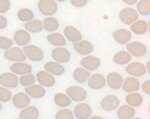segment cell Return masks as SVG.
I'll use <instances>...</instances> for the list:
<instances>
[{
    "mask_svg": "<svg viewBox=\"0 0 150 119\" xmlns=\"http://www.w3.org/2000/svg\"><path fill=\"white\" fill-rule=\"evenodd\" d=\"M125 72L133 77H141L143 75H145L147 70L145 65L142 64V63L132 62L127 64L125 68Z\"/></svg>",
    "mask_w": 150,
    "mask_h": 119,
    "instance_id": "10",
    "label": "cell"
},
{
    "mask_svg": "<svg viewBox=\"0 0 150 119\" xmlns=\"http://www.w3.org/2000/svg\"><path fill=\"white\" fill-rule=\"evenodd\" d=\"M24 28L29 33H40L44 29L43 28V22L38 19H33L31 21L26 22L24 24Z\"/></svg>",
    "mask_w": 150,
    "mask_h": 119,
    "instance_id": "33",
    "label": "cell"
},
{
    "mask_svg": "<svg viewBox=\"0 0 150 119\" xmlns=\"http://www.w3.org/2000/svg\"><path fill=\"white\" fill-rule=\"evenodd\" d=\"M12 103L16 108L18 109H23V108L27 107L30 105L31 102V98L30 96L26 94L25 92H17L12 96Z\"/></svg>",
    "mask_w": 150,
    "mask_h": 119,
    "instance_id": "18",
    "label": "cell"
},
{
    "mask_svg": "<svg viewBox=\"0 0 150 119\" xmlns=\"http://www.w3.org/2000/svg\"><path fill=\"white\" fill-rule=\"evenodd\" d=\"M47 41L49 42V44L55 47H65L67 45L66 38L60 33H51L47 36Z\"/></svg>",
    "mask_w": 150,
    "mask_h": 119,
    "instance_id": "28",
    "label": "cell"
},
{
    "mask_svg": "<svg viewBox=\"0 0 150 119\" xmlns=\"http://www.w3.org/2000/svg\"><path fill=\"white\" fill-rule=\"evenodd\" d=\"M88 119H105V118L101 117V116H91Z\"/></svg>",
    "mask_w": 150,
    "mask_h": 119,
    "instance_id": "46",
    "label": "cell"
},
{
    "mask_svg": "<svg viewBox=\"0 0 150 119\" xmlns=\"http://www.w3.org/2000/svg\"><path fill=\"white\" fill-rule=\"evenodd\" d=\"M56 2H65L66 0H55Z\"/></svg>",
    "mask_w": 150,
    "mask_h": 119,
    "instance_id": "48",
    "label": "cell"
},
{
    "mask_svg": "<svg viewBox=\"0 0 150 119\" xmlns=\"http://www.w3.org/2000/svg\"><path fill=\"white\" fill-rule=\"evenodd\" d=\"M88 85L91 89L93 90H100L106 85L105 77L101 73H95L91 75L88 80Z\"/></svg>",
    "mask_w": 150,
    "mask_h": 119,
    "instance_id": "14",
    "label": "cell"
},
{
    "mask_svg": "<svg viewBox=\"0 0 150 119\" xmlns=\"http://www.w3.org/2000/svg\"><path fill=\"white\" fill-rule=\"evenodd\" d=\"M0 84L6 88H16L19 85V77L13 73H3L0 75Z\"/></svg>",
    "mask_w": 150,
    "mask_h": 119,
    "instance_id": "9",
    "label": "cell"
},
{
    "mask_svg": "<svg viewBox=\"0 0 150 119\" xmlns=\"http://www.w3.org/2000/svg\"><path fill=\"white\" fill-rule=\"evenodd\" d=\"M81 67L83 68L85 70H88V72H93V70H98L101 65V61L100 58L96 57V56H86L83 58L80 62Z\"/></svg>",
    "mask_w": 150,
    "mask_h": 119,
    "instance_id": "11",
    "label": "cell"
},
{
    "mask_svg": "<svg viewBox=\"0 0 150 119\" xmlns=\"http://www.w3.org/2000/svg\"><path fill=\"white\" fill-rule=\"evenodd\" d=\"M54 102H55V104L57 106H59V107L66 108L71 105L72 99H71L66 93L59 92V93H56L54 95Z\"/></svg>",
    "mask_w": 150,
    "mask_h": 119,
    "instance_id": "34",
    "label": "cell"
},
{
    "mask_svg": "<svg viewBox=\"0 0 150 119\" xmlns=\"http://www.w3.org/2000/svg\"><path fill=\"white\" fill-rule=\"evenodd\" d=\"M140 87H142V90L144 92V93H146L147 95H150V80H145Z\"/></svg>",
    "mask_w": 150,
    "mask_h": 119,
    "instance_id": "43",
    "label": "cell"
},
{
    "mask_svg": "<svg viewBox=\"0 0 150 119\" xmlns=\"http://www.w3.org/2000/svg\"><path fill=\"white\" fill-rule=\"evenodd\" d=\"M17 17L21 22H29L34 19V12L29 8H21L17 12Z\"/></svg>",
    "mask_w": 150,
    "mask_h": 119,
    "instance_id": "36",
    "label": "cell"
},
{
    "mask_svg": "<svg viewBox=\"0 0 150 119\" xmlns=\"http://www.w3.org/2000/svg\"><path fill=\"white\" fill-rule=\"evenodd\" d=\"M88 3V0H71V4L76 8H82Z\"/></svg>",
    "mask_w": 150,
    "mask_h": 119,
    "instance_id": "42",
    "label": "cell"
},
{
    "mask_svg": "<svg viewBox=\"0 0 150 119\" xmlns=\"http://www.w3.org/2000/svg\"><path fill=\"white\" fill-rule=\"evenodd\" d=\"M126 50L131 57L141 58L144 57L147 53V47L145 44L139 41L129 42L126 44Z\"/></svg>",
    "mask_w": 150,
    "mask_h": 119,
    "instance_id": "5",
    "label": "cell"
},
{
    "mask_svg": "<svg viewBox=\"0 0 150 119\" xmlns=\"http://www.w3.org/2000/svg\"><path fill=\"white\" fill-rule=\"evenodd\" d=\"M4 59L8 62L19 63L25 62L27 58L23 52V49H21L20 47H11L10 49L4 52Z\"/></svg>",
    "mask_w": 150,
    "mask_h": 119,
    "instance_id": "3",
    "label": "cell"
},
{
    "mask_svg": "<svg viewBox=\"0 0 150 119\" xmlns=\"http://www.w3.org/2000/svg\"><path fill=\"white\" fill-rule=\"evenodd\" d=\"M36 82V77L32 73H28V75H21L19 77V83L24 87H30V85L34 84Z\"/></svg>",
    "mask_w": 150,
    "mask_h": 119,
    "instance_id": "37",
    "label": "cell"
},
{
    "mask_svg": "<svg viewBox=\"0 0 150 119\" xmlns=\"http://www.w3.org/2000/svg\"><path fill=\"white\" fill-rule=\"evenodd\" d=\"M19 117L22 119H39L40 110L38 109L36 106L29 105L20 111Z\"/></svg>",
    "mask_w": 150,
    "mask_h": 119,
    "instance_id": "26",
    "label": "cell"
},
{
    "mask_svg": "<svg viewBox=\"0 0 150 119\" xmlns=\"http://www.w3.org/2000/svg\"><path fill=\"white\" fill-rule=\"evenodd\" d=\"M60 26V22L59 20L55 17H46L43 21V28L44 30H46L47 32H51V33H54L55 31H57L59 29Z\"/></svg>",
    "mask_w": 150,
    "mask_h": 119,
    "instance_id": "32",
    "label": "cell"
},
{
    "mask_svg": "<svg viewBox=\"0 0 150 119\" xmlns=\"http://www.w3.org/2000/svg\"><path fill=\"white\" fill-rule=\"evenodd\" d=\"M13 40L10 39V38L0 36V49L2 50H8L11 47H13Z\"/></svg>",
    "mask_w": 150,
    "mask_h": 119,
    "instance_id": "40",
    "label": "cell"
},
{
    "mask_svg": "<svg viewBox=\"0 0 150 119\" xmlns=\"http://www.w3.org/2000/svg\"><path fill=\"white\" fill-rule=\"evenodd\" d=\"M140 82L137 80V77H126L125 80H123L122 85H121V88L123 89L124 92H138L140 89Z\"/></svg>",
    "mask_w": 150,
    "mask_h": 119,
    "instance_id": "20",
    "label": "cell"
},
{
    "mask_svg": "<svg viewBox=\"0 0 150 119\" xmlns=\"http://www.w3.org/2000/svg\"><path fill=\"white\" fill-rule=\"evenodd\" d=\"M91 77V72L85 70L83 68H76L73 72V77L79 83H85L88 82V77Z\"/></svg>",
    "mask_w": 150,
    "mask_h": 119,
    "instance_id": "29",
    "label": "cell"
},
{
    "mask_svg": "<svg viewBox=\"0 0 150 119\" xmlns=\"http://www.w3.org/2000/svg\"><path fill=\"white\" fill-rule=\"evenodd\" d=\"M105 80H106V84L113 90L120 89L121 85H122V82H123L122 75H121L120 73H115V72L109 73L108 75V77H105Z\"/></svg>",
    "mask_w": 150,
    "mask_h": 119,
    "instance_id": "17",
    "label": "cell"
},
{
    "mask_svg": "<svg viewBox=\"0 0 150 119\" xmlns=\"http://www.w3.org/2000/svg\"><path fill=\"white\" fill-rule=\"evenodd\" d=\"M118 17L120 19V21L122 22L124 25H131L132 23L138 20L139 18V14L137 13V11L135 9L131 8V7H126L120 10L118 14Z\"/></svg>",
    "mask_w": 150,
    "mask_h": 119,
    "instance_id": "6",
    "label": "cell"
},
{
    "mask_svg": "<svg viewBox=\"0 0 150 119\" xmlns=\"http://www.w3.org/2000/svg\"><path fill=\"white\" fill-rule=\"evenodd\" d=\"M2 108H3V106H2V103H1V102H0V111H1V110H2Z\"/></svg>",
    "mask_w": 150,
    "mask_h": 119,
    "instance_id": "49",
    "label": "cell"
},
{
    "mask_svg": "<svg viewBox=\"0 0 150 119\" xmlns=\"http://www.w3.org/2000/svg\"><path fill=\"white\" fill-rule=\"evenodd\" d=\"M121 1H122L123 3H125L127 5H131V6H132V5L137 3V1H138V0H121Z\"/></svg>",
    "mask_w": 150,
    "mask_h": 119,
    "instance_id": "45",
    "label": "cell"
},
{
    "mask_svg": "<svg viewBox=\"0 0 150 119\" xmlns=\"http://www.w3.org/2000/svg\"><path fill=\"white\" fill-rule=\"evenodd\" d=\"M131 119H141V118H139V117H133V118H131Z\"/></svg>",
    "mask_w": 150,
    "mask_h": 119,
    "instance_id": "50",
    "label": "cell"
},
{
    "mask_svg": "<svg viewBox=\"0 0 150 119\" xmlns=\"http://www.w3.org/2000/svg\"><path fill=\"white\" fill-rule=\"evenodd\" d=\"M64 37L66 40H68L69 42L72 43H77L81 40H83V35L76 27L74 26H66L64 28Z\"/></svg>",
    "mask_w": 150,
    "mask_h": 119,
    "instance_id": "21",
    "label": "cell"
},
{
    "mask_svg": "<svg viewBox=\"0 0 150 119\" xmlns=\"http://www.w3.org/2000/svg\"><path fill=\"white\" fill-rule=\"evenodd\" d=\"M11 2L10 0H0V14H5L10 10Z\"/></svg>",
    "mask_w": 150,
    "mask_h": 119,
    "instance_id": "41",
    "label": "cell"
},
{
    "mask_svg": "<svg viewBox=\"0 0 150 119\" xmlns=\"http://www.w3.org/2000/svg\"><path fill=\"white\" fill-rule=\"evenodd\" d=\"M132 33L127 29H117L112 32V38L117 44L126 45L130 42Z\"/></svg>",
    "mask_w": 150,
    "mask_h": 119,
    "instance_id": "16",
    "label": "cell"
},
{
    "mask_svg": "<svg viewBox=\"0 0 150 119\" xmlns=\"http://www.w3.org/2000/svg\"><path fill=\"white\" fill-rule=\"evenodd\" d=\"M8 25V20L6 17H4L2 14H0V30L5 29Z\"/></svg>",
    "mask_w": 150,
    "mask_h": 119,
    "instance_id": "44",
    "label": "cell"
},
{
    "mask_svg": "<svg viewBox=\"0 0 150 119\" xmlns=\"http://www.w3.org/2000/svg\"><path fill=\"white\" fill-rule=\"evenodd\" d=\"M136 114V111L134 107H131L127 104L118 106L117 111H116V115L118 119H131L133 118Z\"/></svg>",
    "mask_w": 150,
    "mask_h": 119,
    "instance_id": "27",
    "label": "cell"
},
{
    "mask_svg": "<svg viewBox=\"0 0 150 119\" xmlns=\"http://www.w3.org/2000/svg\"><path fill=\"white\" fill-rule=\"evenodd\" d=\"M36 80L38 84L42 85L44 87H52L56 83V78L53 75H51L46 70H40L36 73Z\"/></svg>",
    "mask_w": 150,
    "mask_h": 119,
    "instance_id": "12",
    "label": "cell"
},
{
    "mask_svg": "<svg viewBox=\"0 0 150 119\" xmlns=\"http://www.w3.org/2000/svg\"><path fill=\"white\" fill-rule=\"evenodd\" d=\"M25 93L30 96V98L41 99L46 95V89L44 87L40 84H32L30 87H25Z\"/></svg>",
    "mask_w": 150,
    "mask_h": 119,
    "instance_id": "22",
    "label": "cell"
},
{
    "mask_svg": "<svg viewBox=\"0 0 150 119\" xmlns=\"http://www.w3.org/2000/svg\"><path fill=\"white\" fill-rule=\"evenodd\" d=\"M12 92H10L9 88H6L4 87H0V102L1 103H7L12 99Z\"/></svg>",
    "mask_w": 150,
    "mask_h": 119,
    "instance_id": "38",
    "label": "cell"
},
{
    "mask_svg": "<svg viewBox=\"0 0 150 119\" xmlns=\"http://www.w3.org/2000/svg\"><path fill=\"white\" fill-rule=\"evenodd\" d=\"M66 94L72 99V101H76V102H82L88 97L86 90L82 87H79V85L69 87L66 90Z\"/></svg>",
    "mask_w": 150,
    "mask_h": 119,
    "instance_id": "2",
    "label": "cell"
},
{
    "mask_svg": "<svg viewBox=\"0 0 150 119\" xmlns=\"http://www.w3.org/2000/svg\"><path fill=\"white\" fill-rule=\"evenodd\" d=\"M149 29V24L148 22L145 20H136L134 23H132L130 25V31L131 33L135 35H144L148 32Z\"/></svg>",
    "mask_w": 150,
    "mask_h": 119,
    "instance_id": "25",
    "label": "cell"
},
{
    "mask_svg": "<svg viewBox=\"0 0 150 119\" xmlns=\"http://www.w3.org/2000/svg\"><path fill=\"white\" fill-rule=\"evenodd\" d=\"M137 13L142 16L150 15V0H139L136 3Z\"/></svg>",
    "mask_w": 150,
    "mask_h": 119,
    "instance_id": "35",
    "label": "cell"
},
{
    "mask_svg": "<svg viewBox=\"0 0 150 119\" xmlns=\"http://www.w3.org/2000/svg\"><path fill=\"white\" fill-rule=\"evenodd\" d=\"M38 9H39L40 13L42 15L50 17L57 13L58 3L55 0H39Z\"/></svg>",
    "mask_w": 150,
    "mask_h": 119,
    "instance_id": "1",
    "label": "cell"
},
{
    "mask_svg": "<svg viewBox=\"0 0 150 119\" xmlns=\"http://www.w3.org/2000/svg\"><path fill=\"white\" fill-rule=\"evenodd\" d=\"M44 69L46 72H48L51 75H63L65 73V67L60 63H57L55 61H50V62H47L44 65Z\"/></svg>",
    "mask_w": 150,
    "mask_h": 119,
    "instance_id": "24",
    "label": "cell"
},
{
    "mask_svg": "<svg viewBox=\"0 0 150 119\" xmlns=\"http://www.w3.org/2000/svg\"><path fill=\"white\" fill-rule=\"evenodd\" d=\"M74 116L77 119H88L93 114L91 105L85 102H81L74 108Z\"/></svg>",
    "mask_w": 150,
    "mask_h": 119,
    "instance_id": "13",
    "label": "cell"
},
{
    "mask_svg": "<svg viewBox=\"0 0 150 119\" xmlns=\"http://www.w3.org/2000/svg\"><path fill=\"white\" fill-rule=\"evenodd\" d=\"M150 62H149V61H148V62H147V64H146V65H145V68H146V70H147V72H148V73H150Z\"/></svg>",
    "mask_w": 150,
    "mask_h": 119,
    "instance_id": "47",
    "label": "cell"
},
{
    "mask_svg": "<svg viewBox=\"0 0 150 119\" xmlns=\"http://www.w3.org/2000/svg\"><path fill=\"white\" fill-rule=\"evenodd\" d=\"M73 48L79 55L82 56H88L95 50V47L91 44L90 41H86V40H81L77 43H74Z\"/></svg>",
    "mask_w": 150,
    "mask_h": 119,
    "instance_id": "15",
    "label": "cell"
},
{
    "mask_svg": "<svg viewBox=\"0 0 150 119\" xmlns=\"http://www.w3.org/2000/svg\"><path fill=\"white\" fill-rule=\"evenodd\" d=\"M112 61L114 64L119 65H127L131 62V56L127 51H119L113 56Z\"/></svg>",
    "mask_w": 150,
    "mask_h": 119,
    "instance_id": "31",
    "label": "cell"
},
{
    "mask_svg": "<svg viewBox=\"0 0 150 119\" xmlns=\"http://www.w3.org/2000/svg\"><path fill=\"white\" fill-rule=\"evenodd\" d=\"M52 59L57 63L60 64H66L69 63L72 58L71 52L65 47H56L54 50L52 51Z\"/></svg>",
    "mask_w": 150,
    "mask_h": 119,
    "instance_id": "7",
    "label": "cell"
},
{
    "mask_svg": "<svg viewBox=\"0 0 150 119\" xmlns=\"http://www.w3.org/2000/svg\"><path fill=\"white\" fill-rule=\"evenodd\" d=\"M23 52L28 60L32 62H41L44 60V52L35 45H26L23 48Z\"/></svg>",
    "mask_w": 150,
    "mask_h": 119,
    "instance_id": "4",
    "label": "cell"
},
{
    "mask_svg": "<svg viewBox=\"0 0 150 119\" xmlns=\"http://www.w3.org/2000/svg\"><path fill=\"white\" fill-rule=\"evenodd\" d=\"M100 107L105 111H113L117 109L118 106L120 105V99L114 94L105 95L103 99L100 100Z\"/></svg>",
    "mask_w": 150,
    "mask_h": 119,
    "instance_id": "8",
    "label": "cell"
},
{
    "mask_svg": "<svg viewBox=\"0 0 150 119\" xmlns=\"http://www.w3.org/2000/svg\"><path fill=\"white\" fill-rule=\"evenodd\" d=\"M10 70L11 73H15L16 75H28V73H32V65L25 62H19V63H14L10 65Z\"/></svg>",
    "mask_w": 150,
    "mask_h": 119,
    "instance_id": "23",
    "label": "cell"
},
{
    "mask_svg": "<svg viewBox=\"0 0 150 119\" xmlns=\"http://www.w3.org/2000/svg\"><path fill=\"white\" fill-rule=\"evenodd\" d=\"M15 119H22V118H20V117H19V118H15Z\"/></svg>",
    "mask_w": 150,
    "mask_h": 119,
    "instance_id": "51",
    "label": "cell"
},
{
    "mask_svg": "<svg viewBox=\"0 0 150 119\" xmlns=\"http://www.w3.org/2000/svg\"><path fill=\"white\" fill-rule=\"evenodd\" d=\"M30 41H31V35L25 29H19L14 33L13 42L16 45H18L19 47H24L26 45H29Z\"/></svg>",
    "mask_w": 150,
    "mask_h": 119,
    "instance_id": "19",
    "label": "cell"
},
{
    "mask_svg": "<svg viewBox=\"0 0 150 119\" xmlns=\"http://www.w3.org/2000/svg\"><path fill=\"white\" fill-rule=\"evenodd\" d=\"M125 101L127 105L131 106V107H138L143 103V96L137 92H129L125 96Z\"/></svg>",
    "mask_w": 150,
    "mask_h": 119,
    "instance_id": "30",
    "label": "cell"
},
{
    "mask_svg": "<svg viewBox=\"0 0 150 119\" xmlns=\"http://www.w3.org/2000/svg\"><path fill=\"white\" fill-rule=\"evenodd\" d=\"M55 119H75V116L72 110L68 108H62L56 113Z\"/></svg>",
    "mask_w": 150,
    "mask_h": 119,
    "instance_id": "39",
    "label": "cell"
}]
</instances>
